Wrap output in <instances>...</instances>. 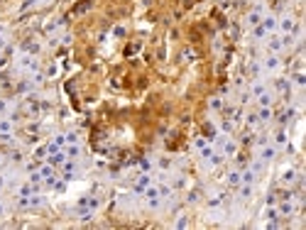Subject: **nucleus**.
Segmentation results:
<instances>
[{
	"mask_svg": "<svg viewBox=\"0 0 306 230\" xmlns=\"http://www.w3.org/2000/svg\"><path fill=\"white\" fill-rule=\"evenodd\" d=\"M260 66H262L265 74H275L277 76L279 71H282V66H284V61H282L279 54H265V57L260 59Z\"/></svg>",
	"mask_w": 306,
	"mask_h": 230,
	"instance_id": "f257e3e1",
	"label": "nucleus"
},
{
	"mask_svg": "<svg viewBox=\"0 0 306 230\" xmlns=\"http://www.w3.org/2000/svg\"><path fill=\"white\" fill-rule=\"evenodd\" d=\"M265 12H267V10H265V5H255V7H250V10L243 15V27L250 29V27H255V25H260Z\"/></svg>",
	"mask_w": 306,
	"mask_h": 230,
	"instance_id": "f03ea898",
	"label": "nucleus"
},
{
	"mask_svg": "<svg viewBox=\"0 0 306 230\" xmlns=\"http://www.w3.org/2000/svg\"><path fill=\"white\" fill-rule=\"evenodd\" d=\"M302 176L304 174L299 172V169H294V167H284L282 172H279V186H294V184H302Z\"/></svg>",
	"mask_w": 306,
	"mask_h": 230,
	"instance_id": "7ed1b4c3",
	"label": "nucleus"
},
{
	"mask_svg": "<svg viewBox=\"0 0 306 230\" xmlns=\"http://www.w3.org/2000/svg\"><path fill=\"white\" fill-rule=\"evenodd\" d=\"M218 147H221V149H218V152H221L223 157H225V159H233V157H235V154H238V152H240V144L235 142V140H233V137H221V140H218Z\"/></svg>",
	"mask_w": 306,
	"mask_h": 230,
	"instance_id": "20e7f679",
	"label": "nucleus"
},
{
	"mask_svg": "<svg viewBox=\"0 0 306 230\" xmlns=\"http://www.w3.org/2000/svg\"><path fill=\"white\" fill-rule=\"evenodd\" d=\"M297 15H292V12H282V15H277V32L279 34H289L292 29H294V25H297Z\"/></svg>",
	"mask_w": 306,
	"mask_h": 230,
	"instance_id": "39448f33",
	"label": "nucleus"
},
{
	"mask_svg": "<svg viewBox=\"0 0 306 230\" xmlns=\"http://www.w3.org/2000/svg\"><path fill=\"white\" fill-rule=\"evenodd\" d=\"M262 44H265V52H267V54H279V57L284 54V44H282V37H279V32L270 34V37H267Z\"/></svg>",
	"mask_w": 306,
	"mask_h": 230,
	"instance_id": "423d86ee",
	"label": "nucleus"
},
{
	"mask_svg": "<svg viewBox=\"0 0 306 230\" xmlns=\"http://www.w3.org/2000/svg\"><path fill=\"white\" fill-rule=\"evenodd\" d=\"M277 213L279 218H294L297 213H299V206L294 203V199H287V201H277Z\"/></svg>",
	"mask_w": 306,
	"mask_h": 230,
	"instance_id": "0eeeda50",
	"label": "nucleus"
},
{
	"mask_svg": "<svg viewBox=\"0 0 306 230\" xmlns=\"http://www.w3.org/2000/svg\"><path fill=\"white\" fill-rule=\"evenodd\" d=\"M272 86H275V93H279L282 98H287L289 101V93H292V81H289V76H275V81H272Z\"/></svg>",
	"mask_w": 306,
	"mask_h": 230,
	"instance_id": "6e6552de",
	"label": "nucleus"
},
{
	"mask_svg": "<svg viewBox=\"0 0 306 230\" xmlns=\"http://www.w3.org/2000/svg\"><path fill=\"white\" fill-rule=\"evenodd\" d=\"M277 157H279V149L272 142H267V144H262V147H260V154H257V159H262L265 164L275 162Z\"/></svg>",
	"mask_w": 306,
	"mask_h": 230,
	"instance_id": "1a4fd4ad",
	"label": "nucleus"
},
{
	"mask_svg": "<svg viewBox=\"0 0 306 230\" xmlns=\"http://www.w3.org/2000/svg\"><path fill=\"white\" fill-rule=\"evenodd\" d=\"M255 115H257V122H260V125H270V122L275 120V108H270V106H257V108H255Z\"/></svg>",
	"mask_w": 306,
	"mask_h": 230,
	"instance_id": "9d476101",
	"label": "nucleus"
},
{
	"mask_svg": "<svg viewBox=\"0 0 306 230\" xmlns=\"http://www.w3.org/2000/svg\"><path fill=\"white\" fill-rule=\"evenodd\" d=\"M17 66H20L22 71H27V74L39 71V61H37V57H32V54H22L20 61H17Z\"/></svg>",
	"mask_w": 306,
	"mask_h": 230,
	"instance_id": "9b49d317",
	"label": "nucleus"
},
{
	"mask_svg": "<svg viewBox=\"0 0 306 230\" xmlns=\"http://www.w3.org/2000/svg\"><path fill=\"white\" fill-rule=\"evenodd\" d=\"M223 184L230 186V189H238V186H240V167L233 164V167L225 172V176H223Z\"/></svg>",
	"mask_w": 306,
	"mask_h": 230,
	"instance_id": "f8f14e48",
	"label": "nucleus"
},
{
	"mask_svg": "<svg viewBox=\"0 0 306 230\" xmlns=\"http://www.w3.org/2000/svg\"><path fill=\"white\" fill-rule=\"evenodd\" d=\"M59 169H61V179L69 181V179H74V176L79 174V159H66Z\"/></svg>",
	"mask_w": 306,
	"mask_h": 230,
	"instance_id": "ddd939ff",
	"label": "nucleus"
},
{
	"mask_svg": "<svg viewBox=\"0 0 306 230\" xmlns=\"http://www.w3.org/2000/svg\"><path fill=\"white\" fill-rule=\"evenodd\" d=\"M252 101H255V106H270V108H275V101H277V93L267 88V91H262V93H260L257 98H252Z\"/></svg>",
	"mask_w": 306,
	"mask_h": 230,
	"instance_id": "4468645a",
	"label": "nucleus"
},
{
	"mask_svg": "<svg viewBox=\"0 0 306 230\" xmlns=\"http://www.w3.org/2000/svg\"><path fill=\"white\" fill-rule=\"evenodd\" d=\"M270 142L275 144L277 149H282V147H287V144H289V135H287V127H282V125H279L277 130H275V135L270 137Z\"/></svg>",
	"mask_w": 306,
	"mask_h": 230,
	"instance_id": "2eb2a0df",
	"label": "nucleus"
},
{
	"mask_svg": "<svg viewBox=\"0 0 306 230\" xmlns=\"http://www.w3.org/2000/svg\"><path fill=\"white\" fill-rule=\"evenodd\" d=\"M255 199V184H240L238 186V201L250 203Z\"/></svg>",
	"mask_w": 306,
	"mask_h": 230,
	"instance_id": "dca6fc26",
	"label": "nucleus"
},
{
	"mask_svg": "<svg viewBox=\"0 0 306 230\" xmlns=\"http://www.w3.org/2000/svg\"><path fill=\"white\" fill-rule=\"evenodd\" d=\"M260 25L267 29V34H275V32H277V12H265Z\"/></svg>",
	"mask_w": 306,
	"mask_h": 230,
	"instance_id": "f3484780",
	"label": "nucleus"
},
{
	"mask_svg": "<svg viewBox=\"0 0 306 230\" xmlns=\"http://www.w3.org/2000/svg\"><path fill=\"white\" fill-rule=\"evenodd\" d=\"M169 186L174 189V191H181V189H186L189 186V179H186V174H174V176H169Z\"/></svg>",
	"mask_w": 306,
	"mask_h": 230,
	"instance_id": "a211bd4d",
	"label": "nucleus"
},
{
	"mask_svg": "<svg viewBox=\"0 0 306 230\" xmlns=\"http://www.w3.org/2000/svg\"><path fill=\"white\" fill-rule=\"evenodd\" d=\"M150 184H154V181H152V174H150V172H142L138 176V181H135V194H142V191H145Z\"/></svg>",
	"mask_w": 306,
	"mask_h": 230,
	"instance_id": "6ab92c4d",
	"label": "nucleus"
},
{
	"mask_svg": "<svg viewBox=\"0 0 306 230\" xmlns=\"http://www.w3.org/2000/svg\"><path fill=\"white\" fill-rule=\"evenodd\" d=\"M15 117H10V115H2L0 117V135H10V132H15Z\"/></svg>",
	"mask_w": 306,
	"mask_h": 230,
	"instance_id": "aec40b11",
	"label": "nucleus"
},
{
	"mask_svg": "<svg viewBox=\"0 0 306 230\" xmlns=\"http://www.w3.org/2000/svg\"><path fill=\"white\" fill-rule=\"evenodd\" d=\"M270 34H267V29L262 27V25H255V27H250V42H255V44H260V42H265Z\"/></svg>",
	"mask_w": 306,
	"mask_h": 230,
	"instance_id": "412c9836",
	"label": "nucleus"
},
{
	"mask_svg": "<svg viewBox=\"0 0 306 230\" xmlns=\"http://www.w3.org/2000/svg\"><path fill=\"white\" fill-rule=\"evenodd\" d=\"M206 106H208L213 113H223V108H225V98H221V96H208Z\"/></svg>",
	"mask_w": 306,
	"mask_h": 230,
	"instance_id": "4be33fe9",
	"label": "nucleus"
},
{
	"mask_svg": "<svg viewBox=\"0 0 306 230\" xmlns=\"http://www.w3.org/2000/svg\"><path fill=\"white\" fill-rule=\"evenodd\" d=\"M66 159H69V157H66V152H64V149H56V152H52V154L47 157V162H49L52 167H61Z\"/></svg>",
	"mask_w": 306,
	"mask_h": 230,
	"instance_id": "5701e85b",
	"label": "nucleus"
},
{
	"mask_svg": "<svg viewBox=\"0 0 306 230\" xmlns=\"http://www.w3.org/2000/svg\"><path fill=\"white\" fill-rule=\"evenodd\" d=\"M64 152H66V157H69V159H81L84 147H81L79 142H74V144H66V147H64Z\"/></svg>",
	"mask_w": 306,
	"mask_h": 230,
	"instance_id": "b1692460",
	"label": "nucleus"
},
{
	"mask_svg": "<svg viewBox=\"0 0 306 230\" xmlns=\"http://www.w3.org/2000/svg\"><path fill=\"white\" fill-rule=\"evenodd\" d=\"M208 144H213V142H211V140H208L206 135H196L194 140H191V147H194L196 152H203V149H206Z\"/></svg>",
	"mask_w": 306,
	"mask_h": 230,
	"instance_id": "393cba45",
	"label": "nucleus"
},
{
	"mask_svg": "<svg viewBox=\"0 0 306 230\" xmlns=\"http://www.w3.org/2000/svg\"><path fill=\"white\" fill-rule=\"evenodd\" d=\"M257 181V174L252 172L250 167H243L240 169V184H255Z\"/></svg>",
	"mask_w": 306,
	"mask_h": 230,
	"instance_id": "a878e982",
	"label": "nucleus"
},
{
	"mask_svg": "<svg viewBox=\"0 0 306 230\" xmlns=\"http://www.w3.org/2000/svg\"><path fill=\"white\" fill-rule=\"evenodd\" d=\"M289 81H292V86L304 88L306 86V74L304 71H294V74H289Z\"/></svg>",
	"mask_w": 306,
	"mask_h": 230,
	"instance_id": "bb28decb",
	"label": "nucleus"
},
{
	"mask_svg": "<svg viewBox=\"0 0 306 230\" xmlns=\"http://www.w3.org/2000/svg\"><path fill=\"white\" fill-rule=\"evenodd\" d=\"M157 189H159V196H162V201H171L174 199V189L169 186V184H157Z\"/></svg>",
	"mask_w": 306,
	"mask_h": 230,
	"instance_id": "cd10ccee",
	"label": "nucleus"
},
{
	"mask_svg": "<svg viewBox=\"0 0 306 230\" xmlns=\"http://www.w3.org/2000/svg\"><path fill=\"white\" fill-rule=\"evenodd\" d=\"M248 167H250V169L257 174V176H262V174H265V169H267V164H265L262 159H257V157H255L252 162H248Z\"/></svg>",
	"mask_w": 306,
	"mask_h": 230,
	"instance_id": "c85d7f7f",
	"label": "nucleus"
},
{
	"mask_svg": "<svg viewBox=\"0 0 306 230\" xmlns=\"http://www.w3.org/2000/svg\"><path fill=\"white\" fill-rule=\"evenodd\" d=\"M64 25H66V17H56L54 22H47V25H44V32H47V34H49V32H56V29L64 27Z\"/></svg>",
	"mask_w": 306,
	"mask_h": 230,
	"instance_id": "c756f323",
	"label": "nucleus"
},
{
	"mask_svg": "<svg viewBox=\"0 0 306 230\" xmlns=\"http://www.w3.org/2000/svg\"><path fill=\"white\" fill-rule=\"evenodd\" d=\"M262 216H265V221H282L275 203H270V208H265V213H262Z\"/></svg>",
	"mask_w": 306,
	"mask_h": 230,
	"instance_id": "7c9ffc66",
	"label": "nucleus"
},
{
	"mask_svg": "<svg viewBox=\"0 0 306 230\" xmlns=\"http://www.w3.org/2000/svg\"><path fill=\"white\" fill-rule=\"evenodd\" d=\"M191 226V218H189V213H179V218L174 221V228H189Z\"/></svg>",
	"mask_w": 306,
	"mask_h": 230,
	"instance_id": "2f4dec72",
	"label": "nucleus"
},
{
	"mask_svg": "<svg viewBox=\"0 0 306 230\" xmlns=\"http://www.w3.org/2000/svg\"><path fill=\"white\" fill-rule=\"evenodd\" d=\"M243 122H245V127H257L260 122H257V115L255 113H245L243 115Z\"/></svg>",
	"mask_w": 306,
	"mask_h": 230,
	"instance_id": "473e14b6",
	"label": "nucleus"
},
{
	"mask_svg": "<svg viewBox=\"0 0 306 230\" xmlns=\"http://www.w3.org/2000/svg\"><path fill=\"white\" fill-rule=\"evenodd\" d=\"M7 111H10V98L0 96V115H7Z\"/></svg>",
	"mask_w": 306,
	"mask_h": 230,
	"instance_id": "72a5a7b5",
	"label": "nucleus"
},
{
	"mask_svg": "<svg viewBox=\"0 0 306 230\" xmlns=\"http://www.w3.org/2000/svg\"><path fill=\"white\" fill-rule=\"evenodd\" d=\"M128 34V27H123V25H118V27L113 29V37H118V39H123Z\"/></svg>",
	"mask_w": 306,
	"mask_h": 230,
	"instance_id": "f704fd0d",
	"label": "nucleus"
},
{
	"mask_svg": "<svg viewBox=\"0 0 306 230\" xmlns=\"http://www.w3.org/2000/svg\"><path fill=\"white\" fill-rule=\"evenodd\" d=\"M181 61H194V49H181Z\"/></svg>",
	"mask_w": 306,
	"mask_h": 230,
	"instance_id": "c9c22d12",
	"label": "nucleus"
},
{
	"mask_svg": "<svg viewBox=\"0 0 306 230\" xmlns=\"http://www.w3.org/2000/svg\"><path fill=\"white\" fill-rule=\"evenodd\" d=\"M157 164H159V169H164V172L171 169V159H169V157H159V162H157Z\"/></svg>",
	"mask_w": 306,
	"mask_h": 230,
	"instance_id": "e433bc0d",
	"label": "nucleus"
},
{
	"mask_svg": "<svg viewBox=\"0 0 306 230\" xmlns=\"http://www.w3.org/2000/svg\"><path fill=\"white\" fill-rule=\"evenodd\" d=\"M71 42H74V34H71V32H66V34H61V44H64V47H69Z\"/></svg>",
	"mask_w": 306,
	"mask_h": 230,
	"instance_id": "4c0bfd02",
	"label": "nucleus"
},
{
	"mask_svg": "<svg viewBox=\"0 0 306 230\" xmlns=\"http://www.w3.org/2000/svg\"><path fill=\"white\" fill-rule=\"evenodd\" d=\"M64 137H66V144H74V142H79V135H76V132H66Z\"/></svg>",
	"mask_w": 306,
	"mask_h": 230,
	"instance_id": "58836bf2",
	"label": "nucleus"
},
{
	"mask_svg": "<svg viewBox=\"0 0 306 230\" xmlns=\"http://www.w3.org/2000/svg\"><path fill=\"white\" fill-rule=\"evenodd\" d=\"M267 142H270V135H257V140H255L257 147H262V144H267Z\"/></svg>",
	"mask_w": 306,
	"mask_h": 230,
	"instance_id": "ea45409f",
	"label": "nucleus"
},
{
	"mask_svg": "<svg viewBox=\"0 0 306 230\" xmlns=\"http://www.w3.org/2000/svg\"><path fill=\"white\" fill-rule=\"evenodd\" d=\"M140 167H142V172H150L152 169V162L150 159H140Z\"/></svg>",
	"mask_w": 306,
	"mask_h": 230,
	"instance_id": "a19ab883",
	"label": "nucleus"
},
{
	"mask_svg": "<svg viewBox=\"0 0 306 230\" xmlns=\"http://www.w3.org/2000/svg\"><path fill=\"white\" fill-rule=\"evenodd\" d=\"M196 201H198V194H196V191L186 194V203H196Z\"/></svg>",
	"mask_w": 306,
	"mask_h": 230,
	"instance_id": "79ce46f5",
	"label": "nucleus"
},
{
	"mask_svg": "<svg viewBox=\"0 0 306 230\" xmlns=\"http://www.w3.org/2000/svg\"><path fill=\"white\" fill-rule=\"evenodd\" d=\"M2 218H7V206L0 201V221H2Z\"/></svg>",
	"mask_w": 306,
	"mask_h": 230,
	"instance_id": "37998d69",
	"label": "nucleus"
},
{
	"mask_svg": "<svg viewBox=\"0 0 306 230\" xmlns=\"http://www.w3.org/2000/svg\"><path fill=\"white\" fill-rule=\"evenodd\" d=\"M5 47H7V37H0V52H2Z\"/></svg>",
	"mask_w": 306,
	"mask_h": 230,
	"instance_id": "c03bdc74",
	"label": "nucleus"
},
{
	"mask_svg": "<svg viewBox=\"0 0 306 230\" xmlns=\"http://www.w3.org/2000/svg\"><path fill=\"white\" fill-rule=\"evenodd\" d=\"M54 0H37V5H52Z\"/></svg>",
	"mask_w": 306,
	"mask_h": 230,
	"instance_id": "a18cd8bd",
	"label": "nucleus"
}]
</instances>
